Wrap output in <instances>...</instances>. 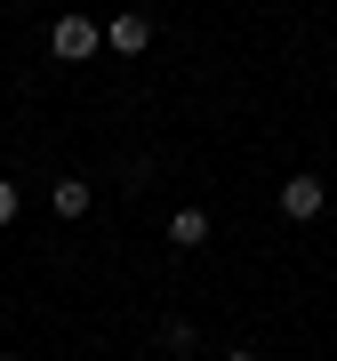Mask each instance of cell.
<instances>
[{"mask_svg":"<svg viewBox=\"0 0 337 361\" xmlns=\"http://www.w3.org/2000/svg\"><path fill=\"white\" fill-rule=\"evenodd\" d=\"M97 25H89V16H56V32H49V49L56 56H65V65H80V56H97Z\"/></svg>","mask_w":337,"mask_h":361,"instance_id":"6da1fadb","label":"cell"},{"mask_svg":"<svg viewBox=\"0 0 337 361\" xmlns=\"http://www.w3.org/2000/svg\"><path fill=\"white\" fill-rule=\"evenodd\" d=\"M321 201H329V193H321V177H289V185H281V217H298V225H305V217H321Z\"/></svg>","mask_w":337,"mask_h":361,"instance_id":"7a4b0ae2","label":"cell"},{"mask_svg":"<svg viewBox=\"0 0 337 361\" xmlns=\"http://www.w3.org/2000/svg\"><path fill=\"white\" fill-rule=\"evenodd\" d=\"M104 40H113V49H121V56H137V49H145V40H153V25H145V16L129 8V16H113V25H104Z\"/></svg>","mask_w":337,"mask_h":361,"instance_id":"3957f363","label":"cell"},{"mask_svg":"<svg viewBox=\"0 0 337 361\" xmlns=\"http://www.w3.org/2000/svg\"><path fill=\"white\" fill-rule=\"evenodd\" d=\"M168 241H177V249H201L209 241V217H201V209H177V217H168Z\"/></svg>","mask_w":337,"mask_h":361,"instance_id":"277c9868","label":"cell"},{"mask_svg":"<svg viewBox=\"0 0 337 361\" xmlns=\"http://www.w3.org/2000/svg\"><path fill=\"white\" fill-rule=\"evenodd\" d=\"M56 217H89V185H80V177H56Z\"/></svg>","mask_w":337,"mask_h":361,"instance_id":"5b68a950","label":"cell"},{"mask_svg":"<svg viewBox=\"0 0 337 361\" xmlns=\"http://www.w3.org/2000/svg\"><path fill=\"white\" fill-rule=\"evenodd\" d=\"M16 217V185H0V225H8Z\"/></svg>","mask_w":337,"mask_h":361,"instance_id":"8992f818","label":"cell"},{"mask_svg":"<svg viewBox=\"0 0 337 361\" xmlns=\"http://www.w3.org/2000/svg\"><path fill=\"white\" fill-rule=\"evenodd\" d=\"M225 361H257V353H225Z\"/></svg>","mask_w":337,"mask_h":361,"instance_id":"52a82bcc","label":"cell"},{"mask_svg":"<svg viewBox=\"0 0 337 361\" xmlns=\"http://www.w3.org/2000/svg\"><path fill=\"white\" fill-rule=\"evenodd\" d=\"M0 361H8V353H0Z\"/></svg>","mask_w":337,"mask_h":361,"instance_id":"ba28073f","label":"cell"}]
</instances>
